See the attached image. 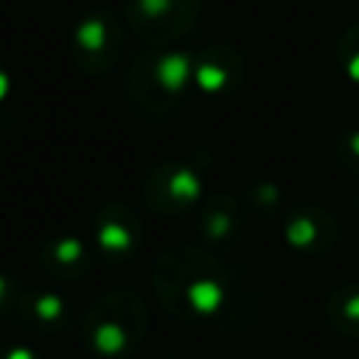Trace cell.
I'll list each match as a JSON object with an SVG mask.
<instances>
[{"label": "cell", "instance_id": "cell-1", "mask_svg": "<svg viewBox=\"0 0 359 359\" xmlns=\"http://www.w3.org/2000/svg\"><path fill=\"white\" fill-rule=\"evenodd\" d=\"M84 339L101 356L132 351L146 331V309L132 292H109L84 314Z\"/></svg>", "mask_w": 359, "mask_h": 359}, {"label": "cell", "instance_id": "cell-2", "mask_svg": "<svg viewBox=\"0 0 359 359\" xmlns=\"http://www.w3.org/2000/svg\"><path fill=\"white\" fill-rule=\"evenodd\" d=\"M194 81V59L188 53H160L143 56L132 65L126 93L132 104L146 112H165L180 101L185 87Z\"/></svg>", "mask_w": 359, "mask_h": 359}, {"label": "cell", "instance_id": "cell-3", "mask_svg": "<svg viewBox=\"0 0 359 359\" xmlns=\"http://www.w3.org/2000/svg\"><path fill=\"white\" fill-rule=\"evenodd\" d=\"M199 0H126V28L149 45H165L180 39L199 17Z\"/></svg>", "mask_w": 359, "mask_h": 359}, {"label": "cell", "instance_id": "cell-4", "mask_svg": "<svg viewBox=\"0 0 359 359\" xmlns=\"http://www.w3.org/2000/svg\"><path fill=\"white\" fill-rule=\"evenodd\" d=\"M73 53H76V65L90 76L112 70L118 65L121 53H123V25H121V20L112 17L109 11L87 14L76 25Z\"/></svg>", "mask_w": 359, "mask_h": 359}, {"label": "cell", "instance_id": "cell-5", "mask_svg": "<svg viewBox=\"0 0 359 359\" xmlns=\"http://www.w3.org/2000/svg\"><path fill=\"white\" fill-rule=\"evenodd\" d=\"M196 196H199V180L185 165L177 163L160 165L146 180V202L165 216L182 213L196 202Z\"/></svg>", "mask_w": 359, "mask_h": 359}, {"label": "cell", "instance_id": "cell-6", "mask_svg": "<svg viewBox=\"0 0 359 359\" xmlns=\"http://www.w3.org/2000/svg\"><path fill=\"white\" fill-rule=\"evenodd\" d=\"M137 222L132 216L129 208H104L98 213V222H95V241L101 247V252L112 261H123L129 258V252L135 250L137 244Z\"/></svg>", "mask_w": 359, "mask_h": 359}, {"label": "cell", "instance_id": "cell-7", "mask_svg": "<svg viewBox=\"0 0 359 359\" xmlns=\"http://www.w3.org/2000/svg\"><path fill=\"white\" fill-rule=\"evenodd\" d=\"M238 79H241V62L233 50H208L202 53V59L194 62V81L208 93H219L236 84Z\"/></svg>", "mask_w": 359, "mask_h": 359}, {"label": "cell", "instance_id": "cell-8", "mask_svg": "<svg viewBox=\"0 0 359 359\" xmlns=\"http://www.w3.org/2000/svg\"><path fill=\"white\" fill-rule=\"evenodd\" d=\"M39 264L45 266L48 275H56V278H76L81 272H87L90 266V258L84 252V244L79 238H70V236H62V238H53L45 244L42 255H39Z\"/></svg>", "mask_w": 359, "mask_h": 359}, {"label": "cell", "instance_id": "cell-9", "mask_svg": "<svg viewBox=\"0 0 359 359\" xmlns=\"http://www.w3.org/2000/svg\"><path fill=\"white\" fill-rule=\"evenodd\" d=\"M286 238L300 250L325 247L334 238V224L320 210H297L286 224Z\"/></svg>", "mask_w": 359, "mask_h": 359}, {"label": "cell", "instance_id": "cell-10", "mask_svg": "<svg viewBox=\"0 0 359 359\" xmlns=\"http://www.w3.org/2000/svg\"><path fill=\"white\" fill-rule=\"evenodd\" d=\"M325 317L337 331L359 337V283L339 286L325 303Z\"/></svg>", "mask_w": 359, "mask_h": 359}, {"label": "cell", "instance_id": "cell-11", "mask_svg": "<svg viewBox=\"0 0 359 359\" xmlns=\"http://www.w3.org/2000/svg\"><path fill=\"white\" fill-rule=\"evenodd\" d=\"M62 300L59 297H53V294H39V297H34L31 303H28V311H31V320H36V323H45V325H53V323H59L62 320Z\"/></svg>", "mask_w": 359, "mask_h": 359}, {"label": "cell", "instance_id": "cell-12", "mask_svg": "<svg viewBox=\"0 0 359 359\" xmlns=\"http://www.w3.org/2000/svg\"><path fill=\"white\" fill-rule=\"evenodd\" d=\"M339 62H342L345 73L359 81V25L345 31L342 45H339Z\"/></svg>", "mask_w": 359, "mask_h": 359}, {"label": "cell", "instance_id": "cell-13", "mask_svg": "<svg viewBox=\"0 0 359 359\" xmlns=\"http://www.w3.org/2000/svg\"><path fill=\"white\" fill-rule=\"evenodd\" d=\"M339 149H345L348 151V163L353 165V171H359V132H353Z\"/></svg>", "mask_w": 359, "mask_h": 359}, {"label": "cell", "instance_id": "cell-14", "mask_svg": "<svg viewBox=\"0 0 359 359\" xmlns=\"http://www.w3.org/2000/svg\"><path fill=\"white\" fill-rule=\"evenodd\" d=\"M0 359H39L34 351H28V348H22V345H17V348H8Z\"/></svg>", "mask_w": 359, "mask_h": 359}, {"label": "cell", "instance_id": "cell-15", "mask_svg": "<svg viewBox=\"0 0 359 359\" xmlns=\"http://www.w3.org/2000/svg\"><path fill=\"white\" fill-rule=\"evenodd\" d=\"M6 93H8V76L0 70V101L6 98Z\"/></svg>", "mask_w": 359, "mask_h": 359}, {"label": "cell", "instance_id": "cell-16", "mask_svg": "<svg viewBox=\"0 0 359 359\" xmlns=\"http://www.w3.org/2000/svg\"><path fill=\"white\" fill-rule=\"evenodd\" d=\"M6 297H8V283L0 278V306H3V300H6Z\"/></svg>", "mask_w": 359, "mask_h": 359}]
</instances>
